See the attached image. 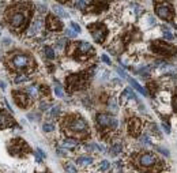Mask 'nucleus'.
Here are the masks:
<instances>
[{
	"instance_id": "aec40b11",
	"label": "nucleus",
	"mask_w": 177,
	"mask_h": 173,
	"mask_svg": "<svg viewBox=\"0 0 177 173\" xmlns=\"http://www.w3.org/2000/svg\"><path fill=\"white\" fill-rule=\"evenodd\" d=\"M121 150H123V145L121 143H115V145L110 146V154L112 155H117L119 153H121Z\"/></svg>"
},
{
	"instance_id": "a211bd4d",
	"label": "nucleus",
	"mask_w": 177,
	"mask_h": 173,
	"mask_svg": "<svg viewBox=\"0 0 177 173\" xmlns=\"http://www.w3.org/2000/svg\"><path fill=\"white\" fill-rule=\"evenodd\" d=\"M76 162H78L79 165H82V166H87V165H90V164L93 162V158L87 157V155H80V157H78Z\"/></svg>"
},
{
	"instance_id": "412c9836",
	"label": "nucleus",
	"mask_w": 177,
	"mask_h": 173,
	"mask_svg": "<svg viewBox=\"0 0 177 173\" xmlns=\"http://www.w3.org/2000/svg\"><path fill=\"white\" fill-rule=\"evenodd\" d=\"M76 145H78V142L75 141L74 138H68V139H66L63 142V146L64 147H75Z\"/></svg>"
},
{
	"instance_id": "ea45409f",
	"label": "nucleus",
	"mask_w": 177,
	"mask_h": 173,
	"mask_svg": "<svg viewBox=\"0 0 177 173\" xmlns=\"http://www.w3.org/2000/svg\"><path fill=\"white\" fill-rule=\"evenodd\" d=\"M110 109H113V112H116L117 110V108H116V102H115V100H110Z\"/></svg>"
},
{
	"instance_id": "9b49d317",
	"label": "nucleus",
	"mask_w": 177,
	"mask_h": 173,
	"mask_svg": "<svg viewBox=\"0 0 177 173\" xmlns=\"http://www.w3.org/2000/svg\"><path fill=\"white\" fill-rule=\"evenodd\" d=\"M141 128H142V123L138 117H131L128 120V131H130L131 135H134V137L139 135Z\"/></svg>"
},
{
	"instance_id": "09e8293b",
	"label": "nucleus",
	"mask_w": 177,
	"mask_h": 173,
	"mask_svg": "<svg viewBox=\"0 0 177 173\" xmlns=\"http://www.w3.org/2000/svg\"><path fill=\"white\" fill-rule=\"evenodd\" d=\"M0 87H1V89H5V83H4V82H0Z\"/></svg>"
},
{
	"instance_id": "7ed1b4c3",
	"label": "nucleus",
	"mask_w": 177,
	"mask_h": 173,
	"mask_svg": "<svg viewBox=\"0 0 177 173\" xmlns=\"http://www.w3.org/2000/svg\"><path fill=\"white\" fill-rule=\"evenodd\" d=\"M88 30L91 32V36H93L94 41L101 44V42L105 41V38H106V27L102 25V23H91V25H88Z\"/></svg>"
},
{
	"instance_id": "a18cd8bd",
	"label": "nucleus",
	"mask_w": 177,
	"mask_h": 173,
	"mask_svg": "<svg viewBox=\"0 0 177 173\" xmlns=\"http://www.w3.org/2000/svg\"><path fill=\"white\" fill-rule=\"evenodd\" d=\"M41 109H42V110H48V109H49V105H48V104H47V105L42 104V105H41Z\"/></svg>"
},
{
	"instance_id": "393cba45",
	"label": "nucleus",
	"mask_w": 177,
	"mask_h": 173,
	"mask_svg": "<svg viewBox=\"0 0 177 173\" xmlns=\"http://www.w3.org/2000/svg\"><path fill=\"white\" fill-rule=\"evenodd\" d=\"M64 169H66L68 173H76V168H75L74 165H71V164H66V165H64Z\"/></svg>"
},
{
	"instance_id": "de8ad7c7",
	"label": "nucleus",
	"mask_w": 177,
	"mask_h": 173,
	"mask_svg": "<svg viewBox=\"0 0 177 173\" xmlns=\"http://www.w3.org/2000/svg\"><path fill=\"white\" fill-rule=\"evenodd\" d=\"M57 153H59V154H60V155H66V153L63 151L61 149H59V150H57Z\"/></svg>"
},
{
	"instance_id": "c9c22d12",
	"label": "nucleus",
	"mask_w": 177,
	"mask_h": 173,
	"mask_svg": "<svg viewBox=\"0 0 177 173\" xmlns=\"http://www.w3.org/2000/svg\"><path fill=\"white\" fill-rule=\"evenodd\" d=\"M151 131H153V134H155L157 137H161V132H159V130H158L157 126H151Z\"/></svg>"
},
{
	"instance_id": "6e6552de",
	"label": "nucleus",
	"mask_w": 177,
	"mask_h": 173,
	"mask_svg": "<svg viewBox=\"0 0 177 173\" xmlns=\"http://www.w3.org/2000/svg\"><path fill=\"white\" fill-rule=\"evenodd\" d=\"M151 49L157 53H161V55H173L174 51H176L172 45H169L163 41H155L151 45Z\"/></svg>"
},
{
	"instance_id": "58836bf2",
	"label": "nucleus",
	"mask_w": 177,
	"mask_h": 173,
	"mask_svg": "<svg viewBox=\"0 0 177 173\" xmlns=\"http://www.w3.org/2000/svg\"><path fill=\"white\" fill-rule=\"evenodd\" d=\"M36 153H37V154H38V155H41L42 158H45V157H47V155H45V153L42 151V149H40V147H38V149H37V150H36Z\"/></svg>"
},
{
	"instance_id": "c03bdc74",
	"label": "nucleus",
	"mask_w": 177,
	"mask_h": 173,
	"mask_svg": "<svg viewBox=\"0 0 177 173\" xmlns=\"http://www.w3.org/2000/svg\"><path fill=\"white\" fill-rule=\"evenodd\" d=\"M162 127H163V130H165V131H166V134H169V132H170V128H169V126H166V124H165V123H163V124H162Z\"/></svg>"
},
{
	"instance_id": "f3484780",
	"label": "nucleus",
	"mask_w": 177,
	"mask_h": 173,
	"mask_svg": "<svg viewBox=\"0 0 177 173\" xmlns=\"http://www.w3.org/2000/svg\"><path fill=\"white\" fill-rule=\"evenodd\" d=\"M41 25H42V22L40 21V19H37V21L33 22L30 29H29V36H34V34H37L38 30H40V27H41Z\"/></svg>"
},
{
	"instance_id": "423d86ee",
	"label": "nucleus",
	"mask_w": 177,
	"mask_h": 173,
	"mask_svg": "<svg viewBox=\"0 0 177 173\" xmlns=\"http://www.w3.org/2000/svg\"><path fill=\"white\" fill-rule=\"evenodd\" d=\"M95 120H97L98 127L102 128V130H106V128L115 130L116 127H117V120H116L115 117H112L110 115H106V113H98L97 117H95Z\"/></svg>"
},
{
	"instance_id": "b1692460",
	"label": "nucleus",
	"mask_w": 177,
	"mask_h": 173,
	"mask_svg": "<svg viewBox=\"0 0 177 173\" xmlns=\"http://www.w3.org/2000/svg\"><path fill=\"white\" fill-rule=\"evenodd\" d=\"M27 80H29V76H26V75H18V76L14 79L15 83H22V82H27Z\"/></svg>"
},
{
	"instance_id": "4be33fe9",
	"label": "nucleus",
	"mask_w": 177,
	"mask_h": 173,
	"mask_svg": "<svg viewBox=\"0 0 177 173\" xmlns=\"http://www.w3.org/2000/svg\"><path fill=\"white\" fill-rule=\"evenodd\" d=\"M25 91H26V93L30 95V97H36L37 93H38V90H37L36 86H27L26 89H25Z\"/></svg>"
},
{
	"instance_id": "20e7f679",
	"label": "nucleus",
	"mask_w": 177,
	"mask_h": 173,
	"mask_svg": "<svg viewBox=\"0 0 177 173\" xmlns=\"http://www.w3.org/2000/svg\"><path fill=\"white\" fill-rule=\"evenodd\" d=\"M155 12L157 15L159 16L163 21H170L173 16V8L169 3H165V1H157L155 4Z\"/></svg>"
},
{
	"instance_id": "9d476101",
	"label": "nucleus",
	"mask_w": 177,
	"mask_h": 173,
	"mask_svg": "<svg viewBox=\"0 0 177 173\" xmlns=\"http://www.w3.org/2000/svg\"><path fill=\"white\" fill-rule=\"evenodd\" d=\"M138 162L141 166L143 168H151L153 165H155L158 162V159L154 154H151V153H145V154H142L141 157L138 158Z\"/></svg>"
},
{
	"instance_id": "79ce46f5",
	"label": "nucleus",
	"mask_w": 177,
	"mask_h": 173,
	"mask_svg": "<svg viewBox=\"0 0 177 173\" xmlns=\"http://www.w3.org/2000/svg\"><path fill=\"white\" fill-rule=\"evenodd\" d=\"M142 142H143V143H146V145H149V146L151 145V142L149 141V138H147V137H143V138H142Z\"/></svg>"
},
{
	"instance_id": "e433bc0d",
	"label": "nucleus",
	"mask_w": 177,
	"mask_h": 173,
	"mask_svg": "<svg viewBox=\"0 0 177 173\" xmlns=\"http://www.w3.org/2000/svg\"><path fill=\"white\" fill-rule=\"evenodd\" d=\"M158 149V151L159 153H162L163 155H166V157H169V151H168L166 149H163V147H157Z\"/></svg>"
},
{
	"instance_id": "c85d7f7f",
	"label": "nucleus",
	"mask_w": 177,
	"mask_h": 173,
	"mask_svg": "<svg viewBox=\"0 0 177 173\" xmlns=\"http://www.w3.org/2000/svg\"><path fill=\"white\" fill-rule=\"evenodd\" d=\"M108 168H109V162L108 161H102V162L99 164V170L101 172H105Z\"/></svg>"
},
{
	"instance_id": "cd10ccee",
	"label": "nucleus",
	"mask_w": 177,
	"mask_h": 173,
	"mask_svg": "<svg viewBox=\"0 0 177 173\" xmlns=\"http://www.w3.org/2000/svg\"><path fill=\"white\" fill-rule=\"evenodd\" d=\"M74 4H75V7L79 8V10H84V7L87 5V3H86V1H75Z\"/></svg>"
},
{
	"instance_id": "c756f323",
	"label": "nucleus",
	"mask_w": 177,
	"mask_h": 173,
	"mask_svg": "<svg viewBox=\"0 0 177 173\" xmlns=\"http://www.w3.org/2000/svg\"><path fill=\"white\" fill-rule=\"evenodd\" d=\"M163 36H165V38L169 40V41H172L173 40V34L169 32V29H163Z\"/></svg>"
},
{
	"instance_id": "473e14b6",
	"label": "nucleus",
	"mask_w": 177,
	"mask_h": 173,
	"mask_svg": "<svg viewBox=\"0 0 177 173\" xmlns=\"http://www.w3.org/2000/svg\"><path fill=\"white\" fill-rule=\"evenodd\" d=\"M59 113H60V108H59V106H53L52 110H51V116H52V117H56Z\"/></svg>"
},
{
	"instance_id": "2eb2a0df",
	"label": "nucleus",
	"mask_w": 177,
	"mask_h": 173,
	"mask_svg": "<svg viewBox=\"0 0 177 173\" xmlns=\"http://www.w3.org/2000/svg\"><path fill=\"white\" fill-rule=\"evenodd\" d=\"M93 51H94L93 47H91L88 42L82 41V42H79V44H78V52H80V53H90V52H93Z\"/></svg>"
},
{
	"instance_id": "2f4dec72",
	"label": "nucleus",
	"mask_w": 177,
	"mask_h": 173,
	"mask_svg": "<svg viewBox=\"0 0 177 173\" xmlns=\"http://www.w3.org/2000/svg\"><path fill=\"white\" fill-rule=\"evenodd\" d=\"M123 95H125V97H130V98H135V100H136L135 94H134V93H132L130 89H125L124 91H123Z\"/></svg>"
},
{
	"instance_id": "39448f33",
	"label": "nucleus",
	"mask_w": 177,
	"mask_h": 173,
	"mask_svg": "<svg viewBox=\"0 0 177 173\" xmlns=\"http://www.w3.org/2000/svg\"><path fill=\"white\" fill-rule=\"evenodd\" d=\"M30 63H31V60L29 59V56H26V55H22V53L12 56V57H11V60H10V66L14 70H16V71L26 70L27 67L30 66Z\"/></svg>"
},
{
	"instance_id": "dca6fc26",
	"label": "nucleus",
	"mask_w": 177,
	"mask_h": 173,
	"mask_svg": "<svg viewBox=\"0 0 177 173\" xmlns=\"http://www.w3.org/2000/svg\"><path fill=\"white\" fill-rule=\"evenodd\" d=\"M127 80H128V82H130V83L132 84V87H135V89L138 90L139 93H142V94H145V95H149V91H147V90L145 89V87H142V86H141L139 83H138V82H136L135 79L130 78V76H127Z\"/></svg>"
},
{
	"instance_id": "72a5a7b5",
	"label": "nucleus",
	"mask_w": 177,
	"mask_h": 173,
	"mask_svg": "<svg viewBox=\"0 0 177 173\" xmlns=\"http://www.w3.org/2000/svg\"><path fill=\"white\" fill-rule=\"evenodd\" d=\"M76 34H78V33H75L74 30H71V29H67V30H66V36L70 37V38H75Z\"/></svg>"
},
{
	"instance_id": "4c0bfd02",
	"label": "nucleus",
	"mask_w": 177,
	"mask_h": 173,
	"mask_svg": "<svg viewBox=\"0 0 177 173\" xmlns=\"http://www.w3.org/2000/svg\"><path fill=\"white\" fill-rule=\"evenodd\" d=\"M101 59H102V61H104V63H106V64H112V63H110V60H109V57H108L106 55H102V56H101Z\"/></svg>"
},
{
	"instance_id": "5701e85b",
	"label": "nucleus",
	"mask_w": 177,
	"mask_h": 173,
	"mask_svg": "<svg viewBox=\"0 0 177 173\" xmlns=\"http://www.w3.org/2000/svg\"><path fill=\"white\" fill-rule=\"evenodd\" d=\"M44 53H45V56H47L49 60H53V59H55V52H53V49L51 47H45Z\"/></svg>"
},
{
	"instance_id": "49530a36",
	"label": "nucleus",
	"mask_w": 177,
	"mask_h": 173,
	"mask_svg": "<svg viewBox=\"0 0 177 173\" xmlns=\"http://www.w3.org/2000/svg\"><path fill=\"white\" fill-rule=\"evenodd\" d=\"M41 159H42V157H41V155H38V154L36 153V161H37V162H41Z\"/></svg>"
},
{
	"instance_id": "f03ea898",
	"label": "nucleus",
	"mask_w": 177,
	"mask_h": 173,
	"mask_svg": "<svg viewBox=\"0 0 177 173\" xmlns=\"http://www.w3.org/2000/svg\"><path fill=\"white\" fill-rule=\"evenodd\" d=\"M29 12L22 10H10L7 12V21L14 29H22L26 25Z\"/></svg>"
},
{
	"instance_id": "6ab92c4d",
	"label": "nucleus",
	"mask_w": 177,
	"mask_h": 173,
	"mask_svg": "<svg viewBox=\"0 0 177 173\" xmlns=\"http://www.w3.org/2000/svg\"><path fill=\"white\" fill-rule=\"evenodd\" d=\"M53 11H55V14L60 18H68V12L64 8L61 7H59V5H53Z\"/></svg>"
},
{
	"instance_id": "37998d69",
	"label": "nucleus",
	"mask_w": 177,
	"mask_h": 173,
	"mask_svg": "<svg viewBox=\"0 0 177 173\" xmlns=\"http://www.w3.org/2000/svg\"><path fill=\"white\" fill-rule=\"evenodd\" d=\"M37 7H40V11H41V12H44V11H45V5L41 4V3H37Z\"/></svg>"
},
{
	"instance_id": "1a4fd4ad",
	"label": "nucleus",
	"mask_w": 177,
	"mask_h": 173,
	"mask_svg": "<svg viewBox=\"0 0 177 173\" xmlns=\"http://www.w3.org/2000/svg\"><path fill=\"white\" fill-rule=\"evenodd\" d=\"M10 150L14 154H27L30 149H29V146L22 139H15V141L11 143Z\"/></svg>"
},
{
	"instance_id": "bb28decb",
	"label": "nucleus",
	"mask_w": 177,
	"mask_h": 173,
	"mask_svg": "<svg viewBox=\"0 0 177 173\" xmlns=\"http://www.w3.org/2000/svg\"><path fill=\"white\" fill-rule=\"evenodd\" d=\"M53 130H55V126H53V124H51V123H45V124H44V131L45 132H52Z\"/></svg>"
},
{
	"instance_id": "a19ab883",
	"label": "nucleus",
	"mask_w": 177,
	"mask_h": 173,
	"mask_svg": "<svg viewBox=\"0 0 177 173\" xmlns=\"http://www.w3.org/2000/svg\"><path fill=\"white\" fill-rule=\"evenodd\" d=\"M116 70H117V72H119L120 75L123 76V78H125V79H127V76H128V75H127V74H125L124 71H123V70H121V68H116Z\"/></svg>"
},
{
	"instance_id": "f8f14e48",
	"label": "nucleus",
	"mask_w": 177,
	"mask_h": 173,
	"mask_svg": "<svg viewBox=\"0 0 177 173\" xmlns=\"http://www.w3.org/2000/svg\"><path fill=\"white\" fill-rule=\"evenodd\" d=\"M14 124H15V121L11 117V115H8L4 110H0V127L7 128V127H12Z\"/></svg>"
},
{
	"instance_id": "7c9ffc66",
	"label": "nucleus",
	"mask_w": 177,
	"mask_h": 173,
	"mask_svg": "<svg viewBox=\"0 0 177 173\" xmlns=\"http://www.w3.org/2000/svg\"><path fill=\"white\" fill-rule=\"evenodd\" d=\"M66 44H67V40H66V38H60L59 42H56V48H57V49H61Z\"/></svg>"
},
{
	"instance_id": "a878e982",
	"label": "nucleus",
	"mask_w": 177,
	"mask_h": 173,
	"mask_svg": "<svg viewBox=\"0 0 177 173\" xmlns=\"http://www.w3.org/2000/svg\"><path fill=\"white\" fill-rule=\"evenodd\" d=\"M55 94L57 95V97H63V94H64V93H63V87L59 83L55 86Z\"/></svg>"
},
{
	"instance_id": "8fccbe9b",
	"label": "nucleus",
	"mask_w": 177,
	"mask_h": 173,
	"mask_svg": "<svg viewBox=\"0 0 177 173\" xmlns=\"http://www.w3.org/2000/svg\"><path fill=\"white\" fill-rule=\"evenodd\" d=\"M176 110H177V97H176Z\"/></svg>"
},
{
	"instance_id": "ddd939ff",
	"label": "nucleus",
	"mask_w": 177,
	"mask_h": 173,
	"mask_svg": "<svg viewBox=\"0 0 177 173\" xmlns=\"http://www.w3.org/2000/svg\"><path fill=\"white\" fill-rule=\"evenodd\" d=\"M47 27H48V30H52V32H59V30H61L63 25H61V22L56 19V16L48 15Z\"/></svg>"
},
{
	"instance_id": "f257e3e1",
	"label": "nucleus",
	"mask_w": 177,
	"mask_h": 173,
	"mask_svg": "<svg viewBox=\"0 0 177 173\" xmlns=\"http://www.w3.org/2000/svg\"><path fill=\"white\" fill-rule=\"evenodd\" d=\"M64 130L70 137L80 138L86 137L88 134L87 131V123L82 119L80 116H71L64 121Z\"/></svg>"
},
{
	"instance_id": "f704fd0d",
	"label": "nucleus",
	"mask_w": 177,
	"mask_h": 173,
	"mask_svg": "<svg viewBox=\"0 0 177 173\" xmlns=\"http://www.w3.org/2000/svg\"><path fill=\"white\" fill-rule=\"evenodd\" d=\"M71 27L74 29V32H75V33L80 32V26H79L78 23H75V22H71Z\"/></svg>"
},
{
	"instance_id": "4468645a",
	"label": "nucleus",
	"mask_w": 177,
	"mask_h": 173,
	"mask_svg": "<svg viewBox=\"0 0 177 173\" xmlns=\"http://www.w3.org/2000/svg\"><path fill=\"white\" fill-rule=\"evenodd\" d=\"M12 95L15 97L16 104L19 105L21 108H25L27 105V95L23 91H15V93H12Z\"/></svg>"
},
{
	"instance_id": "0eeeda50",
	"label": "nucleus",
	"mask_w": 177,
	"mask_h": 173,
	"mask_svg": "<svg viewBox=\"0 0 177 173\" xmlns=\"http://www.w3.org/2000/svg\"><path fill=\"white\" fill-rule=\"evenodd\" d=\"M66 82H67V86L70 87V90H78L79 87H82L86 83V79L83 78L82 74H74L66 79Z\"/></svg>"
}]
</instances>
